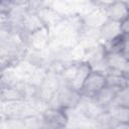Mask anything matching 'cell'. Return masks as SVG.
Wrapping results in <instances>:
<instances>
[{
  "instance_id": "8",
  "label": "cell",
  "mask_w": 129,
  "mask_h": 129,
  "mask_svg": "<svg viewBox=\"0 0 129 129\" xmlns=\"http://www.w3.org/2000/svg\"><path fill=\"white\" fill-rule=\"evenodd\" d=\"M109 111L117 122H129V109L113 105L109 108Z\"/></svg>"
},
{
  "instance_id": "9",
  "label": "cell",
  "mask_w": 129,
  "mask_h": 129,
  "mask_svg": "<svg viewBox=\"0 0 129 129\" xmlns=\"http://www.w3.org/2000/svg\"><path fill=\"white\" fill-rule=\"evenodd\" d=\"M113 105L129 109V87H125L118 91Z\"/></svg>"
},
{
  "instance_id": "5",
  "label": "cell",
  "mask_w": 129,
  "mask_h": 129,
  "mask_svg": "<svg viewBox=\"0 0 129 129\" xmlns=\"http://www.w3.org/2000/svg\"><path fill=\"white\" fill-rule=\"evenodd\" d=\"M119 34H121L120 23H117V22H114V21H111L108 19L97 30L98 38L102 43L110 41L111 39L117 37Z\"/></svg>"
},
{
  "instance_id": "11",
  "label": "cell",
  "mask_w": 129,
  "mask_h": 129,
  "mask_svg": "<svg viewBox=\"0 0 129 129\" xmlns=\"http://www.w3.org/2000/svg\"><path fill=\"white\" fill-rule=\"evenodd\" d=\"M113 129H129V122H118Z\"/></svg>"
},
{
  "instance_id": "13",
  "label": "cell",
  "mask_w": 129,
  "mask_h": 129,
  "mask_svg": "<svg viewBox=\"0 0 129 129\" xmlns=\"http://www.w3.org/2000/svg\"><path fill=\"white\" fill-rule=\"evenodd\" d=\"M45 129H70V127H67V128H45Z\"/></svg>"
},
{
  "instance_id": "1",
  "label": "cell",
  "mask_w": 129,
  "mask_h": 129,
  "mask_svg": "<svg viewBox=\"0 0 129 129\" xmlns=\"http://www.w3.org/2000/svg\"><path fill=\"white\" fill-rule=\"evenodd\" d=\"M84 99L79 89L71 84L61 83L57 91L49 100L47 106H53L68 112H73L81 106Z\"/></svg>"
},
{
  "instance_id": "3",
  "label": "cell",
  "mask_w": 129,
  "mask_h": 129,
  "mask_svg": "<svg viewBox=\"0 0 129 129\" xmlns=\"http://www.w3.org/2000/svg\"><path fill=\"white\" fill-rule=\"evenodd\" d=\"M106 73L100 70H93L92 73L83 83L80 91L85 99L94 100L100 94V92L106 87Z\"/></svg>"
},
{
  "instance_id": "14",
  "label": "cell",
  "mask_w": 129,
  "mask_h": 129,
  "mask_svg": "<svg viewBox=\"0 0 129 129\" xmlns=\"http://www.w3.org/2000/svg\"><path fill=\"white\" fill-rule=\"evenodd\" d=\"M127 87H129V78L127 79Z\"/></svg>"
},
{
  "instance_id": "10",
  "label": "cell",
  "mask_w": 129,
  "mask_h": 129,
  "mask_svg": "<svg viewBox=\"0 0 129 129\" xmlns=\"http://www.w3.org/2000/svg\"><path fill=\"white\" fill-rule=\"evenodd\" d=\"M120 29H121V33L125 35H129V16L120 23Z\"/></svg>"
},
{
  "instance_id": "4",
  "label": "cell",
  "mask_w": 129,
  "mask_h": 129,
  "mask_svg": "<svg viewBox=\"0 0 129 129\" xmlns=\"http://www.w3.org/2000/svg\"><path fill=\"white\" fill-rule=\"evenodd\" d=\"M101 5L108 20L121 23L129 16V2L127 1H111L101 3Z\"/></svg>"
},
{
  "instance_id": "7",
  "label": "cell",
  "mask_w": 129,
  "mask_h": 129,
  "mask_svg": "<svg viewBox=\"0 0 129 129\" xmlns=\"http://www.w3.org/2000/svg\"><path fill=\"white\" fill-rule=\"evenodd\" d=\"M117 123L118 122L112 116L110 111L106 110L92 123V127L94 129H113Z\"/></svg>"
},
{
  "instance_id": "12",
  "label": "cell",
  "mask_w": 129,
  "mask_h": 129,
  "mask_svg": "<svg viewBox=\"0 0 129 129\" xmlns=\"http://www.w3.org/2000/svg\"><path fill=\"white\" fill-rule=\"evenodd\" d=\"M70 129H93L92 126L90 127H86V126H74V127H70Z\"/></svg>"
},
{
  "instance_id": "6",
  "label": "cell",
  "mask_w": 129,
  "mask_h": 129,
  "mask_svg": "<svg viewBox=\"0 0 129 129\" xmlns=\"http://www.w3.org/2000/svg\"><path fill=\"white\" fill-rule=\"evenodd\" d=\"M117 93H118V90H116L114 88H111V87L106 85V87L100 92V94L94 100L99 105H101L105 109L109 110V108L114 104Z\"/></svg>"
},
{
  "instance_id": "2",
  "label": "cell",
  "mask_w": 129,
  "mask_h": 129,
  "mask_svg": "<svg viewBox=\"0 0 129 129\" xmlns=\"http://www.w3.org/2000/svg\"><path fill=\"white\" fill-rule=\"evenodd\" d=\"M45 128H67L70 127V112L53 106H46L40 111Z\"/></svg>"
}]
</instances>
